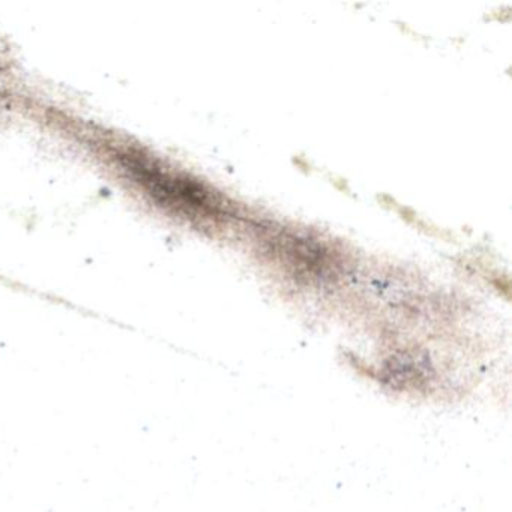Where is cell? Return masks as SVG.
<instances>
[{"instance_id":"6da1fadb","label":"cell","mask_w":512,"mask_h":512,"mask_svg":"<svg viewBox=\"0 0 512 512\" xmlns=\"http://www.w3.org/2000/svg\"><path fill=\"white\" fill-rule=\"evenodd\" d=\"M131 160L134 161V166H128V169L134 173L140 184L145 185L146 190L157 199V202L172 206L191 217H218L223 212V206L217 197L203 185L163 172L154 164L148 163L145 158Z\"/></svg>"}]
</instances>
